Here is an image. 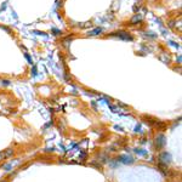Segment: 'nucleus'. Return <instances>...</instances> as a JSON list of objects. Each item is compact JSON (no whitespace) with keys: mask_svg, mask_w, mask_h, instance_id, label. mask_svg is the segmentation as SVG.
I'll use <instances>...</instances> for the list:
<instances>
[{"mask_svg":"<svg viewBox=\"0 0 182 182\" xmlns=\"http://www.w3.org/2000/svg\"><path fill=\"white\" fill-rule=\"evenodd\" d=\"M4 182H6V181H4Z\"/></svg>","mask_w":182,"mask_h":182,"instance_id":"5","label":"nucleus"},{"mask_svg":"<svg viewBox=\"0 0 182 182\" xmlns=\"http://www.w3.org/2000/svg\"><path fill=\"white\" fill-rule=\"evenodd\" d=\"M170 159H171V156L169 153H166V152H164V153L160 154V162L162 163L168 164V163H170Z\"/></svg>","mask_w":182,"mask_h":182,"instance_id":"2","label":"nucleus"},{"mask_svg":"<svg viewBox=\"0 0 182 182\" xmlns=\"http://www.w3.org/2000/svg\"><path fill=\"white\" fill-rule=\"evenodd\" d=\"M99 32H101V29H96V30H94V32L91 33V34H99Z\"/></svg>","mask_w":182,"mask_h":182,"instance_id":"4","label":"nucleus"},{"mask_svg":"<svg viewBox=\"0 0 182 182\" xmlns=\"http://www.w3.org/2000/svg\"><path fill=\"white\" fill-rule=\"evenodd\" d=\"M14 153H15V152H14L12 148H8V149H5V150H3V152H0V162L5 160V159H8V158H10V157H12Z\"/></svg>","mask_w":182,"mask_h":182,"instance_id":"1","label":"nucleus"},{"mask_svg":"<svg viewBox=\"0 0 182 182\" xmlns=\"http://www.w3.org/2000/svg\"><path fill=\"white\" fill-rule=\"evenodd\" d=\"M164 143H165L164 136H159V140L157 138V144H158V147H162V146H164Z\"/></svg>","mask_w":182,"mask_h":182,"instance_id":"3","label":"nucleus"}]
</instances>
